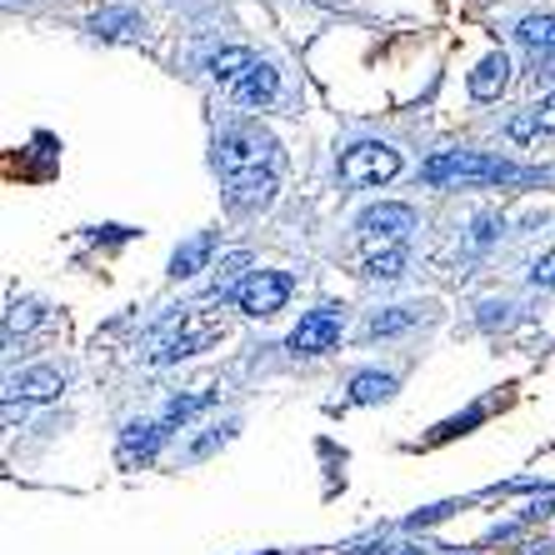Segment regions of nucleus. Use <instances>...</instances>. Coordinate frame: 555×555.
Masks as SVG:
<instances>
[{"instance_id": "nucleus-9", "label": "nucleus", "mask_w": 555, "mask_h": 555, "mask_svg": "<svg viewBox=\"0 0 555 555\" xmlns=\"http://www.w3.org/2000/svg\"><path fill=\"white\" fill-rule=\"evenodd\" d=\"M275 201V170H260V176H241V181H225V206L250 216V210H266Z\"/></svg>"}, {"instance_id": "nucleus-15", "label": "nucleus", "mask_w": 555, "mask_h": 555, "mask_svg": "<svg viewBox=\"0 0 555 555\" xmlns=\"http://www.w3.org/2000/svg\"><path fill=\"white\" fill-rule=\"evenodd\" d=\"M516 36L520 46H530V55H555V15H526Z\"/></svg>"}, {"instance_id": "nucleus-11", "label": "nucleus", "mask_w": 555, "mask_h": 555, "mask_svg": "<svg viewBox=\"0 0 555 555\" xmlns=\"http://www.w3.org/2000/svg\"><path fill=\"white\" fill-rule=\"evenodd\" d=\"M465 86H470V95H476V101H501V91L511 86V61H505V51L486 55V61L470 70V80H465Z\"/></svg>"}, {"instance_id": "nucleus-10", "label": "nucleus", "mask_w": 555, "mask_h": 555, "mask_svg": "<svg viewBox=\"0 0 555 555\" xmlns=\"http://www.w3.org/2000/svg\"><path fill=\"white\" fill-rule=\"evenodd\" d=\"M65 390V375L55 371V365H30V371H21L11 380V401L21 396V401H55Z\"/></svg>"}, {"instance_id": "nucleus-7", "label": "nucleus", "mask_w": 555, "mask_h": 555, "mask_svg": "<svg viewBox=\"0 0 555 555\" xmlns=\"http://www.w3.org/2000/svg\"><path fill=\"white\" fill-rule=\"evenodd\" d=\"M356 231H361L365 246H386L396 250L405 235L415 231V210L401 206V201H386V206H371L361 220H356Z\"/></svg>"}, {"instance_id": "nucleus-4", "label": "nucleus", "mask_w": 555, "mask_h": 555, "mask_svg": "<svg viewBox=\"0 0 555 555\" xmlns=\"http://www.w3.org/2000/svg\"><path fill=\"white\" fill-rule=\"evenodd\" d=\"M401 176V151L386 141H356L350 151H340V181L346 185H386Z\"/></svg>"}, {"instance_id": "nucleus-3", "label": "nucleus", "mask_w": 555, "mask_h": 555, "mask_svg": "<svg viewBox=\"0 0 555 555\" xmlns=\"http://www.w3.org/2000/svg\"><path fill=\"white\" fill-rule=\"evenodd\" d=\"M216 166L225 181H241V176H260V170L275 166V141L260 126H235L220 135L216 145Z\"/></svg>"}, {"instance_id": "nucleus-26", "label": "nucleus", "mask_w": 555, "mask_h": 555, "mask_svg": "<svg viewBox=\"0 0 555 555\" xmlns=\"http://www.w3.org/2000/svg\"><path fill=\"white\" fill-rule=\"evenodd\" d=\"M530 281H535V285H555V246L545 250L541 260H535V271H530Z\"/></svg>"}, {"instance_id": "nucleus-24", "label": "nucleus", "mask_w": 555, "mask_h": 555, "mask_svg": "<svg viewBox=\"0 0 555 555\" xmlns=\"http://www.w3.org/2000/svg\"><path fill=\"white\" fill-rule=\"evenodd\" d=\"M495 225H501V220H495V216H476V235H470V246H491V241H495Z\"/></svg>"}, {"instance_id": "nucleus-19", "label": "nucleus", "mask_w": 555, "mask_h": 555, "mask_svg": "<svg viewBox=\"0 0 555 555\" xmlns=\"http://www.w3.org/2000/svg\"><path fill=\"white\" fill-rule=\"evenodd\" d=\"M210 401H216V390H195V396H176V401L166 405V415H160V421H166V426L176 430V426H185L191 415H201V411H206Z\"/></svg>"}, {"instance_id": "nucleus-6", "label": "nucleus", "mask_w": 555, "mask_h": 555, "mask_svg": "<svg viewBox=\"0 0 555 555\" xmlns=\"http://www.w3.org/2000/svg\"><path fill=\"white\" fill-rule=\"evenodd\" d=\"M340 331H346V315H340L336 306H321V310H306V315H300V325L291 331L285 346L296 350V356H325V350L340 346Z\"/></svg>"}, {"instance_id": "nucleus-1", "label": "nucleus", "mask_w": 555, "mask_h": 555, "mask_svg": "<svg viewBox=\"0 0 555 555\" xmlns=\"http://www.w3.org/2000/svg\"><path fill=\"white\" fill-rule=\"evenodd\" d=\"M225 336V321L220 310H170L166 321H155L141 340V361L145 365H176V361H191L201 350H210L216 340Z\"/></svg>"}, {"instance_id": "nucleus-2", "label": "nucleus", "mask_w": 555, "mask_h": 555, "mask_svg": "<svg viewBox=\"0 0 555 555\" xmlns=\"http://www.w3.org/2000/svg\"><path fill=\"white\" fill-rule=\"evenodd\" d=\"M430 185L461 181V185H516V181H541V170H520L501 155H480V151H440L421 166Z\"/></svg>"}, {"instance_id": "nucleus-8", "label": "nucleus", "mask_w": 555, "mask_h": 555, "mask_svg": "<svg viewBox=\"0 0 555 555\" xmlns=\"http://www.w3.org/2000/svg\"><path fill=\"white\" fill-rule=\"evenodd\" d=\"M170 440V426L166 421H135V426H126L120 430V465H145L160 446Z\"/></svg>"}, {"instance_id": "nucleus-16", "label": "nucleus", "mask_w": 555, "mask_h": 555, "mask_svg": "<svg viewBox=\"0 0 555 555\" xmlns=\"http://www.w3.org/2000/svg\"><path fill=\"white\" fill-rule=\"evenodd\" d=\"M250 65H256V55H250L246 46H225V51H216V55H210V76H216V80H225V86H235V80L246 76Z\"/></svg>"}, {"instance_id": "nucleus-13", "label": "nucleus", "mask_w": 555, "mask_h": 555, "mask_svg": "<svg viewBox=\"0 0 555 555\" xmlns=\"http://www.w3.org/2000/svg\"><path fill=\"white\" fill-rule=\"evenodd\" d=\"M210 250H216V231L191 235V241H185V246H176V256H170V275H176V281H185V275L206 271Z\"/></svg>"}, {"instance_id": "nucleus-12", "label": "nucleus", "mask_w": 555, "mask_h": 555, "mask_svg": "<svg viewBox=\"0 0 555 555\" xmlns=\"http://www.w3.org/2000/svg\"><path fill=\"white\" fill-rule=\"evenodd\" d=\"M275 91H281V76H275V65H266V61H256L246 76L231 86V95L241 105H271Z\"/></svg>"}, {"instance_id": "nucleus-23", "label": "nucleus", "mask_w": 555, "mask_h": 555, "mask_svg": "<svg viewBox=\"0 0 555 555\" xmlns=\"http://www.w3.org/2000/svg\"><path fill=\"white\" fill-rule=\"evenodd\" d=\"M535 130H541V116H535V111H526V116L511 120V141H530Z\"/></svg>"}, {"instance_id": "nucleus-18", "label": "nucleus", "mask_w": 555, "mask_h": 555, "mask_svg": "<svg viewBox=\"0 0 555 555\" xmlns=\"http://www.w3.org/2000/svg\"><path fill=\"white\" fill-rule=\"evenodd\" d=\"M415 315H421V310H415V306H390V310H375L371 321H365V336H396V331H405V325H415Z\"/></svg>"}, {"instance_id": "nucleus-20", "label": "nucleus", "mask_w": 555, "mask_h": 555, "mask_svg": "<svg viewBox=\"0 0 555 555\" xmlns=\"http://www.w3.org/2000/svg\"><path fill=\"white\" fill-rule=\"evenodd\" d=\"M91 30H95V36H105V40H120V36H135V30H141V21H135L130 11H101L91 21Z\"/></svg>"}, {"instance_id": "nucleus-27", "label": "nucleus", "mask_w": 555, "mask_h": 555, "mask_svg": "<svg viewBox=\"0 0 555 555\" xmlns=\"http://www.w3.org/2000/svg\"><path fill=\"white\" fill-rule=\"evenodd\" d=\"M535 116H541V135H555V95H545V101L535 105Z\"/></svg>"}, {"instance_id": "nucleus-17", "label": "nucleus", "mask_w": 555, "mask_h": 555, "mask_svg": "<svg viewBox=\"0 0 555 555\" xmlns=\"http://www.w3.org/2000/svg\"><path fill=\"white\" fill-rule=\"evenodd\" d=\"M246 266H250L246 250H235V256H225V260H220V271H216V281L206 285V296H210V300L235 296V291H241V271H246Z\"/></svg>"}, {"instance_id": "nucleus-21", "label": "nucleus", "mask_w": 555, "mask_h": 555, "mask_svg": "<svg viewBox=\"0 0 555 555\" xmlns=\"http://www.w3.org/2000/svg\"><path fill=\"white\" fill-rule=\"evenodd\" d=\"M365 271L375 275V281H396V275H405V250H380V256H371V266Z\"/></svg>"}, {"instance_id": "nucleus-28", "label": "nucleus", "mask_w": 555, "mask_h": 555, "mask_svg": "<svg viewBox=\"0 0 555 555\" xmlns=\"http://www.w3.org/2000/svg\"><path fill=\"white\" fill-rule=\"evenodd\" d=\"M446 516H451V505H430V511H415L411 526L421 530V526H430V520H446Z\"/></svg>"}, {"instance_id": "nucleus-14", "label": "nucleus", "mask_w": 555, "mask_h": 555, "mask_svg": "<svg viewBox=\"0 0 555 555\" xmlns=\"http://www.w3.org/2000/svg\"><path fill=\"white\" fill-rule=\"evenodd\" d=\"M396 396V375L386 371H361L350 380V401L356 405H375V401H390Z\"/></svg>"}, {"instance_id": "nucleus-25", "label": "nucleus", "mask_w": 555, "mask_h": 555, "mask_svg": "<svg viewBox=\"0 0 555 555\" xmlns=\"http://www.w3.org/2000/svg\"><path fill=\"white\" fill-rule=\"evenodd\" d=\"M225 436H231V426H220V430H210V436H201V440H195V446H191V461H201V455H210V451H216V446H220V440H225Z\"/></svg>"}, {"instance_id": "nucleus-22", "label": "nucleus", "mask_w": 555, "mask_h": 555, "mask_svg": "<svg viewBox=\"0 0 555 555\" xmlns=\"http://www.w3.org/2000/svg\"><path fill=\"white\" fill-rule=\"evenodd\" d=\"M36 321H40V306H36V300H21V306H11V315H5V340H15V331H30Z\"/></svg>"}, {"instance_id": "nucleus-5", "label": "nucleus", "mask_w": 555, "mask_h": 555, "mask_svg": "<svg viewBox=\"0 0 555 555\" xmlns=\"http://www.w3.org/2000/svg\"><path fill=\"white\" fill-rule=\"evenodd\" d=\"M291 291H296V281L285 271H250L246 281H241V291H235V306H241V315H275V310H285V300H291Z\"/></svg>"}]
</instances>
